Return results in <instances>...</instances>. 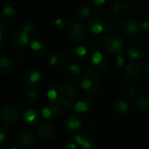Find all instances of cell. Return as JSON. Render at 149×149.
<instances>
[{"label": "cell", "mask_w": 149, "mask_h": 149, "mask_svg": "<svg viewBox=\"0 0 149 149\" xmlns=\"http://www.w3.org/2000/svg\"><path fill=\"white\" fill-rule=\"evenodd\" d=\"M93 100L88 97H84L79 100L75 103L74 110L76 111L78 114L85 115L88 113L89 112H91V110L93 109Z\"/></svg>", "instance_id": "7c38bea8"}, {"label": "cell", "mask_w": 149, "mask_h": 149, "mask_svg": "<svg viewBox=\"0 0 149 149\" xmlns=\"http://www.w3.org/2000/svg\"><path fill=\"white\" fill-rule=\"evenodd\" d=\"M114 63H115V65L117 67H122L125 65V58H124V57L121 56V55H118L115 58Z\"/></svg>", "instance_id": "f35d334b"}, {"label": "cell", "mask_w": 149, "mask_h": 149, "mask_svg": "<svg viewBox=\"0 0 149 149\" xmlns=\"http://www.w3.org/2000/svg\"><path fill=\"white\" fill-rule=\"evenodd\" d=\"M120 27L121 32L127 37L136 36L141 30L139 22H137L136 20H134L133 18L123 19L120 23Z\"/></svg>", "instance_id": "52a82bcc"}, {"label": "cell", "mask_w": 149, "mask_h": 149, "mask_svg": "<svg viewBox=\"0 0 149 149\" xmlns=\"http://www.w3.org/2000/svg\"><path fill=\"white\" fill-rule=\"evenodd\" d=\"M54 26L57 28V29H62L64 28L65 26H68L71 24V23L67 20H65V18H62V17H58L57 19L54 20Z\"/></svg>", "instance_id": "836d02e7"}, {"label": "cell", "mask_w": 149, "mask_h": 149, "mask_svg": "<svg viewBox=\"0 0 149 149\" xmlns=\"http://www.w3.org/2000/svg\"><path fill=\"white\" fill-rule=\"evenodd\" d=\"M10 43L13 48L17 50H23L28 45L29 43L28 34L24 31L14 32L10 37Z\"/></svg>", "instance_id": "ba28073f"}, {"label": "cell", "mask_w": 149, "mask_h": 149, "mask_svg": "<svg viewBox=\"0 0 149 149\" xmlns=\"http://www.w3.org/2000/svg\"><path fill=\"white\" fill-rule=\"evenodd\" d=\"M90 65L93 69L100 72H106L109 69L110 60L107 55H106L102 52L95 51L91 56Z\"/></svg>", "instance_id": "277c9868"}, {"label": "cell", "mask_w": 149, "mask_h": 149, "mask_svg": "<svg viewBox=\"0 0 149 149\" xmlns=\"http://www.w3.org/2000/svg\"><path fill=\"white\" fill-rule=\"evenodd\" d=\"M73 141L77 142L82 149H99L97 143L87 136L78 134L73 137Z\"/></svg>", "instance_id": "2e32d148"}, {"label": "cell", "mask_w": 149, "mask_h": 149, "mask_svg": "<svg viewBox=\"0 0 149 149\" xmlns=\"http://www.w3.org/2000/svg\"><path fill=\"white\" fill-rule=\"evenodd\" d=\"M34 29H35V24L32 21H27L23 26V31L27 34L32 32Z\"/></svg>", "instance_id": "d590c367"}, {"label": "cell", "mask_w": 149, "mask_h": 149, "mask_svg": "<svg viewBox=\"0 0 149 149\" xmlns=\"http://www.w3.org/2000/svg\"><path fill=\"white\" fill-rule=\"evenodd\" d=\"M114 22L113 20H108L107 22H106V30L107 31H112L114 29Z\"/></svg>", "instance_id": "60d3db41"}, {"label": "cell", "mask_w": 149, "mask_h": 149, "mask_svg": "<svg viewBox=\"0 0 149 149\" xmlns=\"http://www.w3.org/2000/svg\"><path fill=\"white\" fill-rule=\"evenodd\" d=\"M113 109L118 115L124 116L128 113L129 106H128L127 102H126L124 100L117 99L113 103Z\"/></svg>", "instance_id": "603a6c76"}, {"label": "cell", "mask_w": 149, "mask_h": 149, "mask_svg": "<svg viewBox=\"0 0 149 149\" xmlns=\"http://www.w3.org/2000/svg\"><path fill=\"white\" fill-rule=\"evenodd\" d=\"M65 97V86L60 82H55L51 85L47 91V98L51 104L58 105Z\"/></svg>", "instance_id": "8992f818"}, {"label": "cell", "mask_w": 149, "mask_h": 149, "mask_svg": "<svg viewBox=\"0 0 149 149\" xmlns=\"http://www.w3.org/2000/svg\"><path fill=\"white\" fill-rule=\"evenodd\" d=\"M65 96L74 100L79 93V86L77 82L73 80L67 81L65 86Z\"/></svg>", "instance_id": "4316f807"}, {"label": "cell", "mask_w": 149, "mask_h": 149, "mask_svg": "<svg viewBox=\"0 0 149 149\" xmlns=\"http://www.w3.org/2000/svg\"><path fill=\"white\" fill-rule=\"evenodd\" d=\"M21 100L26 105H34L38 101V96L34 90H25L21 93Z\"/></svg>", "instance_id": "d4e9b609"}, {"label": "cell", "mask_w": 149, "mask_h": 149, "mask_svg": "<svg viewBox=\"0 0 149 149\" xmlns=\"http://www.w3.org/2000/svg\"><path fill=\"white\" fill-rule=\"evenodd\" d=\"M141 29L145 31H149V19H141L139 21Z\"/></svg>", "instance_id": "74e56055"}, {"label": "cell", "mask_w": 149, "mask_h": 149, "mask_svg": "<svg viewBox=\"0 0 149 149\" xmlns=\"http://www.w3.org/2000/svg\"><path fill=\"white\" fill-rule=\"evenodd\" d=\"M146 69H147V72H148V73L149 74V62L147 64V65H146Z\"/></svg>", "instance_id": "ee69618b"}, {"label": "cell", "mask_w": 149, "mask_h": 149, "mask_svg": "<svg viewBox=\"0 0 149 149\" xmlns=\"http://www.w3.org/2000/svg\"><path fill=\"white\" fill-rule=\"evenodd\" d=\"M83 120L79 115H71L65 120V126L70 131H77L83 126Z\"/></svg>", "instance_id": "7402d4cb"}, {"label": "cell", "mask_w": 149, "mask_h": 149, "mask_svg": "<svg viewBox=\"0 0 149 149\" xmlns=\"http://www.w3.org/2000/svg\"><path fill=\"white\" fill-rule=\"evenodd\" d=\"M87 34V28L82 23H71L68 27V37L73 43H80L84 41L86 38Z\"/></svg>", "instance_id": "5b68a950"}, {"label": "cell", "mask_w": 149, "mask_h": 149, "mask_svg": "<svg viewBox=\"0 0 149 149\" xmlns=\"http://www.w3.org/2000/svg\"><path fill=\"white\" fill-rule=\"evenodd\" d=\"M42 116L45 119H55V118H58L61 114V110L60 108L54 104H50V105H46L43 109H42Z\"/></svg>", "instance_id": "ac0fdd59"}, {"label": "cell", "mask_w": 149, "mask_h": 149, "mask_svg": "<svg viewBox=\"0 0 149 149\" xmlns=\"http://www.w3.org/2000/svg\"><path fill=\"white\" fill-rule=\"evenodd\" d=\"M41 73L37 69H30L26 71L23 77V81L25 86H33L41 81Z\"/></svg>", "instance_id": "4fadbf2b"}, {"label": "cell", "mask_w": 149, "mask_h": 149, "mask_svg": "<svg viewBox=\"0 0 149 149\" xmlns=\"http://www.w3.org/2000/svg\"><path fill=\"white\" fill-rule=\"evenodd\" d=\"M60 106L63 108V110H65V111L67 112V111H71L72 109H74L75 103L73 101V99H71V98L65 96L64 98V100L61 101Z\"/></svg>", "instance_id": "d6a6232c"}, {"label": "cell", "mask_w": 149, "mask_h": 149, "mask_svg": "<svg viewBox=\"0 0 149 149\" xmlns=\"http://www.w3.org/2000/svg\"><path fill=\"white\" fill-rule=\"evenodd\" d=\"M81 72V67L78 64H70L65 68V73L70 77L78 76Z\"/></svg>", "instance_id": "4dcf8cb0"}, {"label": "cell", "mask_w": 149, "mask_h": 149, "mask_svg": "<svg viewBox=\"0 0 149 149\" xmlns=\"http://www.w3.org/2000/svg\"><path fill=\"white\" fill-rule=\"evenodd\" d=\"M75 13L79 18H81V19L86 18L87 17H89L92 14V9L90 6L86 5V4H83V5L79 6L76 9Z\"/></svg>", "instance_id": "f546056e"}, {"label": "cell", "mask_w": 149, "mask_h": 149, "mask_svg": "<svg viewBox=\"0 0 149 149\" xmlns=\"http://www.w3.org/2000/svg\"><path fill=\"white\" fill-rule=\"evenodd\" d=\"M144 70L141 65L139 63H131L126 66L125 76L130 80H137L143 75Z\"/></svg>", "instance_id": "30bf717a"}, {"label": "cell", "mask_w": 149, "mask_h": 149, "mask_svg": "<svg viewBox=\"0 0 149 149\" xmlns=\"http://www.w3.org/2000/svg\"><path fill=\"white\" fill-rule=\"evenodd\" d=\"M104 46L107 52L113 54H119L124 51L125 41L117 34H108L105 37Z\"/></svg>", "instance_id": "7a4b0ae2"}, {"label": "cell", "mask_w": 149, "mask_h": 149, "mask_svg": "<svg viewBox=\"0 0 149 149\" xmlns=\"http://www.w3.org/2000/svg\"><path fill=\"white\" fill-rule=\"evenodd\" d=\"M7 24L1 22L0 24V49L3 50L7 44Z\"/></svg>", "instance_id": "1f68e13d"}, {"label": "cell", "mask_w": 149, "mask_h": 149, "mask_svg": "<svg viewBox=\"0 0 149 149\" xmlns=\"http://www.w3.org/2000/svg\"><path fill=\"white\" fill-rule=\"evenodd\" d=\"M101 86L102 80L100 77L93 71H86L80 77V86L86 93H96L100 89Z\"/></svg>", "instance_id": "6da1fadb"}, {"label": "cell", "mask_w": 149, "mask_h": 149, "mask_svg": "<svg viewBox=\"0 0 149 149\" xmlns=\"http://www.w3.org/2000/svg\"><path fill=\"white\" fill-rule=\"evenodd\" d=\"M17 139L19 145L24 148L31 147L34 143V135L32 134L31 132L26 129H23L19 131L17 134Z\"/></svg>", "instance_id": "5bb4252c"}, {"label": "cell", "mask_w": 149, "mask_h": 149, "mask_svg": "<svg viewBox=\"0 0 149 149\" xmlns=\"http://www.w3.org/2000/svg\"><path fill=\"white\" fill-rule=\"evenodd\" d=\"M9 149H17V148H9Z\"/></svg>", "instance_id": "f6af8a7d"}, {"label": "cell", "mask_w": 149, "mask_h": 149, "mask_svg": "<svg viewBox=\"0 0 149 149\" xmlns=\"http://www.w3.org/2000/svg\"><path fill=\"white\" fill-rule=\"evenodd\" d=\"M13 69V62L6 57H2L0 58V72L3 74H7L10 72Z\"/></svg>", "instance_id": "f1b7e54d"}, {"label": "cell", "mask_w": 149, "mask_h": 149, "mask_svg": "<svg viewBox=\"0 0 149 149\" xmlns=\"http://www.w3.org/2000/svg\"><path fill=\"white\" fill-rule=\"evenodd\" d=\"M89 1L95 6H101L106 3L107 0H89Z\"/></svg>", "instance_id": "7bdbcfd3"}, {"label": "cell", "mask_w": 149, "mask_h": 149, "mask_svg": "<svg viewBox=\"0 0 149 149\" xmlns=\"http://www.w3.org/2000/svg\"><path fill=\"white\" fill-rule=\"evenodd\" d=\"M79 146L77 142L73 141V142H68L66 145H65V149H79Z\"/></svg>", "instance_id": "ab89813d"}, {"label": "cell", "mask_w": 149, "mask_h": 149, "mask_svg": "<svg viewBox=\"0 0 149 149\" xmlns=\"http://www.w3.org/2000/svg\"><path fill=\"white\" fill-rule=\"evenodd\" d=\"M133 1H134V0H133Z\"/></svg>", "instance_id": "bcb514c9"}, {"label": "cell", "mask_w": 149, "mask_h": 149, "mask_svg": "<svg viewBox=\"0 0 149 149\" xmlns=\"http://www.w3.org/2000/svg\"><path fill=\"white\" fill-rule=\"evenodd\" d=\"M127 43H128L127 53L130 58L141 59L146 56L147 49L142 44L139 42H131L129 40L127 41Z\"/></svg>", "instance_id": "9c48e42d"}, {"label": "cell", "mask_w": 149, "mask_h": 149, "mask_svg": "<svg viewBox=\"0 0 149 149\" xmlns=\"http://www.w3.org/2000/svg\"><path fill=\"white\" fill-rule=\"evenodd\" d=\"M135 106L138 110L145 111L149 108V95L148 94H141L135 100Z\"/></svg>", "instance_id": "83f0119b"}, {"label": "cell", "mask_w": 149, "mask_h": 149, "mask_svg": "<svg viewBox=\"0 0 149 149\" xmlns=\"http://www.w3.org/2000/svg\"><path fill=\"white\" fill-rule=\"evenodd\" d=\"M112 11L117 17H123L129 11V6L124 1L116 2L112 7Z\"/></svg>", "instance_id": "484cf974"}, {"label": "cell", "mask_w": 149, "mask_h": 149, "mask_svg": "<svg viewBox=\"0 0 149 149\" xmlns=\"http://www.w3.org/2000/svg\"><path fill=\"white\" fill-rule=\"evenodd\" d=\"M30 48H31V51L34 54L41 55L45 51V42L42 40V38L37 37V38H34L31 41V43H30Z\"/></svg>", "instance_id": "cb8c5ba5"}, {"label": "cell", "mask_w": 149, "mask_h": 149, "mask_svg": "<svg viewBox=\"0 0 149 149\" xmlns=\"http://www.w3.org/2000/svg\"><path fill=\"white\" fill-rule=\"evenodd\" d=\"M6 139H7V134L3 128H1V130H0V141H1V143L3 144Z\"/></svg>", "instance_id": "b9f144b4"}, {"label": "cell", "mask_w": 149, "mask_h": 149, "mask_svg": "<svg viewBox=\"0 0 149 149\" xmlns=\"http://www.w3.org/2000/svg\"><path fill=\"white\" fill-rule=\"evenodd\" d=\"M1 18L2 22L6 24L15 22V20L17 19L16 10L10 6H4L1 12Z\"/></svg>", "instance_id": "44dd1931"}, {"label": "cell", "mask_w": 149, "mask_h": 149, "mask_svg": "<svg viewBox=\"0 0 149 149\" xmlns=\"http://www.w3.org/2000/svg\"><path fill=\"white\" fill-rule=\"evenodd\" d=\"M36 129L38 135L45 140H52V138H54L56 134V130L54 127L46 122L39 123L37 126Z\"/></svg>", "instance_id": "8fae6325"}, {"label": "cell", "mask_w": 149, "mask_h": 149, "mask_svg": "<svg viewBox=\"0 0 149 149\" xmlns=\"http://www.w3.org/2000/svg\"><path fill=\"white\" fill-rule=\"evenodd\" d=\"M19 118L17 108L10 105H6L0 109V123L2 126L10 127L14 125Z\"/></svg>", "instance_id": "3957f363"}, {"label": "cell", "mask_w": 149, "mask_h": 149, "mask_svg": "<svg viewBox=\"0 0 149 149\" xmlns=\"http://www.w3.org/2000/svg\"><path fill=\"white\" fill-rule=\"evenodd\" d=\"M88 28L93 34L99 35L106 30V23L99 17H93L88 22Z\"/></svg>", "instance_id": "d6986e66"}, {"label": "cell", "mask_w": 149, "mask_h": 149, "mask_svg": "<svg viewBox=\"0 0 149 149\" xmlns=\"http://www.w3.org/2000/svg\"><path fill=\"white\" fill-rule=\"evenodd\" d=\"M100 45H101V42H100V39L97 37H93L92 38V39L90 40V43H89V45L90 47L94 50V51H97L100 48Z\"/></svg>", "instance_id": "e575fe53"}, {"label": "cell", "mask_w": 149, "mask_h": 149, "mask_svg": "<svg viewBox=\"0 0 149 149\" xmlns=\"http://www.w3.org/2000/svg\"><path fill=\"white\" fill-rule=\"evenodd\" d=\"M127 93L130 96H134L137 93V87L134 84H130L127 87Z\"/></svg>", "instance_id": "8d00e7d4"}, {"label": "cell", "mask_w": 149, "mask_h": 149, "mask_svg": "<svg viewBox=\"0 0 149 149\" xmlns=\"http://www.w3.org/2000/svg\"><path fill=\"white\" fill-rule=\"evenodd\" d=\"M89 52L88 50L83 46V45H79L74 47L72 52H71V58L73 61L75 62H82L86 60L88 57Z\"/></svg>", "instance_id": "e0dca14e"}, {"label": "cell", "mask_w": 149, "mask_h": 149, "mask_svg": "<svg viewBox=\"0 0 149 149\" xmlns=\"http://www.w3.org/2000/svg\"><path fill=\"white\" fill-rule=\"evenodd\" d=\"M22 120L24 123L29 125H35L40 120V115L38 112L32 108L24 109L22 113Z\"/></svg>", "instance_id": "9a60e30c"}, {"label": "cell", "mask_w": 149, "mask_h": 149, "mask_svg": "<svg viewBox=\"0 0 149 149\" xmlns=\"http://www.w3.org/2000/svg\"><path fill=\"white\" fill-rule=\"evenodd\" d=\"M67 59L68 56L66 53L58 52L50 56V58H48V63L52 66H60L65 65L67 62Z\"/></svg>", "instance_id": "ffe728a7"}]
</instances>
